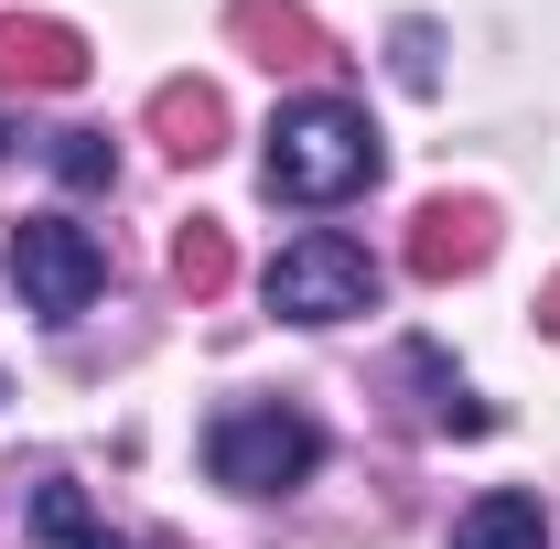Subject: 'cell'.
Masks as SVG:
<instances>
[{"mask_svg":"<svg viewBox=\"0 0 560 549\" xmlns=\"http://www.w3.org/2000/svg\"><path fill=\"white\" fill-rule=\"evenodd\" d=\"M377 130H366V108L355 97H291L270 119V195L280 206H346V195H366L377 184Z\"/></svg>","mask_w":560,"mask_h":549,"instance_id":"1","label":"cell"},{"mask_svg":"<svg viewBox=\"0 0 560 549\" xmlns=\"http://www.w3.org/2000/svg\"><path fill=\"white\" fill-rule=\"evenodd\" d=\"M313 464H324V420L291 399H237L206 420V475L226 495H291V484H313Z\"/></svg>","mask_w":560,"mask_h":549,"instance_id":"2","label":"cell"},{"mask_svg":"<svg viewBox=\"0 0 560 549\" xmlns=\"http://www.w3.org/2000/svg\"><path fill=\"white\" fill-rule=\"evenodd\" d=\"M270 313L280 324H355V313H377V259L346 226H302L270 259Z\"/></svg>","mask_w":560,"mask_h":549,"instance_id":"3","label":"cell"},{"mask_svg":"<svg viewBox=\"0 0 560 549\" xmlns=\"http://www.w3.org/2000/svg\"><path fill=\"white\" fill-rule=\"evenodd\" d=\"M11 291H22V313L75 324V313L108 291V248H97L75 215H22V226H11Z\"/></svg>","mask_w":560,"mask_h":549,"instance_id":"4","label":"cell"},{"mask_svg":"<svg viewBox=\"0 0 560 549\" xmlns=\"http://www.w3.org/2000/svg\"><path fill=\"white\" fill-rule=\"evenodd\" d=\"M0 86H44V97L86 86V33L44 11H0Z\"/></svg>","mask_w":560,"mask_h":549,"instance_id":"5","label":"cell"},{"mask_svg":"<svg viewBox=\"0 0 560 549\" xmlns=\"http://www.w3.org/2000/svg\"><path fill=\"white\" fill-rule=\"evenodd\" d=\"M486 259H495V215L475 195H442V206L410 215V270L420 280H475Z\"/></svg>","mask_w":560,"mask_h":549,"instance_id":"6","label":"cell"},{"mask_svg":"<svg viewBox=\"0 0 560 549\" xmlns=\"http://www.w3.org/2000/svg\"><path fill=\"white\" fill-rule=\"evenodd\" d=\"M226 33L259 55V66L302 75V66H335V44H324V22L302 11V0H226Z\"/></svg>","mask_w":560,"mask_h":549,"instance_id":"7","label":"cell"},{"mask_svg":"<svg viewBox=\"0 0 560 549\" xmlns=\"http://www.w3.org/2000/svg\"><path fill=\"white\" fill-rule=\"evenodd\" d=\"M151 140H162L173 162H215V151H226V97H215L206 75L151 86Z\"/></svg>","mask_w":560,"mask_h":549,"instance_id":"8","label":"cell"},{"mask_svg":"<svg viewBox=\"0 0 560 549\" xmlns=\"http://www.w3.org/2000/svg\"><path fill=\"white\" fill-rule=\"evenodd\" d=\"M453 549H550V517H539V495H475L464 517H453Z\"/></svg>","mask_w":560,"mask_h":549,"instance_id":"9","label":"cell"},{"mask_svg":"<svg viewBox=\"0 0 560 549\" xmlns=\"http://www.w3.org/2000/svg\"><path fill=\"white\" fill-rule=\"evenodd\" d=\"M33 539H44V549H119L108 528H97L86 484H66V475H44V484H33Z\"/></svg>","mask_w":560,"mask_h":549,"instance_id":"10","label":"cell"},{"mask_svg":"<svg viewBox=\"0 0 560 549\" xmlns=\"http://www.w3.org/2000/svg\"><path fill=\"white\" fill-rule=\"evenodd\" d=\"M173 280H184L195 302H215V291L237 280V248H226V226H215V215H184V226H173Z\"/></svg>","mask_w":560,"mask_h":549,"instance_id":"11","label":"cell"},{"mask_svg":"<svg viewBox=\"0 0 560 549\" xmlns=\"http://www.w3.org/2000/svg\"><path fill=\"white\" fill-rule=\"evenodd\" d=\"M410 377L431 388V420H442V431H464V442H475V431H495V410H486V399H464V377L442 366V344H410Z\"/></svg>","mask_w":560,"mask_h":549,"instance_id":"12","label":"cell"},{"mask_svg":"<svg viewBox=\"0 0 560 549\" xmlns=\"http://www.w3.org/2000/svg\"><path fill=\"white\" fill-rule=\"evenodd\" d=\"M55 173H66L75 195H97V184H119V151H108V130H55Z\"/></svg>","mask_w":560,"mask_h":549,"instance_id":"13","label":"cell"},{"mask_svg":"<svg viewBox=\"0 0 560 549\" xmlns=\"http://www.w3.org/2000/svg\"><path fill=\"white\" fill-rule=\"evenodd\" d=\"M399 86H410V97L442 86V33H431V22H399Z\"/></svg>","mask_w":560,"mask_h":549,"instance_id":"14","label":"cell"},{"mask_svg":"<svg viewBox=\"0 0 560 549\" xmlns=\"http://www.w3.org/2000/svg\"><path fill=\"white\" fill-rule=\"evenodd\" d=\"M539 335H560V280H550V291H539Z\"/></svg>","mask_w":560,"mask_h":549,"instance_id":"15","label":"cell"},{"mask_svg":"<svg viewBox=\"0 0 560 549\" xmlns=\"http://www.w3.org/2000/svg\"><path fill=\"white\" fill-rule=\"evenodd\" d=\"M0 151H11V130H0Z\"/></svg>","mask_w":560,"mask_h":549,"instance_id":"16","label":"cell"}]
</instances>
